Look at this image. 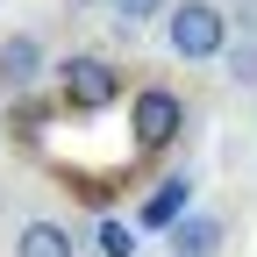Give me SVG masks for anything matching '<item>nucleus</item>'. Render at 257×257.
<instances>
[{
  "instance_id": "9",
  "label": "nucleus",
  "mask_w": 257,
  "mask_h": 257,
  "mask_svg": "<svg viewBox=\"0 0 257 257\" xmlns=\"http://www.w3.org/2000/svg\"><path fill=\"white\" fill-rule=\"evenodd\" d=\"M93 250H100V257H136V221H100V229H93Z\"/></svg>"
},
{
  "instance_id": "3",
  "label": "nucleus",
  "mask_w": 257,
  "mask_h": 257,
  "mask_svg": "<svg viewBox=\"0 0 257 257\" xmlns=\"http://www.w3.org/2000/svg\"><path fill=\"white\" fill-rule=\"evenodd\" d=\"M179 128H186V100H179L172 86H136V93H128V136H136L143 157L172 150Z\"/></svg>"
},
{
  "instance_id": "8",
  "label": "nucleus",
  "mask_w": 257,
  "mask_h": 257,
  "mask_svg": "<svg viewBox=\"0 0 257 257\" xmlns=\"http://www.w3.org/2000/svg\"><path fill=\"white\" fill-rule=\"evenodd\" d=\"M107 15H114V29H143V22H165L172 0H107Z\"/></svg>"
},
{
  "instance_id": "1",
  "label": "nucleus",
  "mask_w": 257,
  "mask_h": 257,
  "mask_svg": "<svg viewBox=\"0 0 257 257\" xmlns=\"http://www.w3.org/2000/svg\"><path fill=\"white\" fill-rule=\"evenodd\" d=\"M236 43V22L221 0H172L165 15V50L179 64H221V50Z\"/></svg>"
},
{
  "instance_id": "12",
  "label": "nucleus",
  "mask_w": 257,
  "mask_h": 257,
  "mask_svg": "<svg viewBox=\"0 0 257 257\" xmlns=\"http://www.w3.org/2000/svg\"><path fill=\"white\" fill-rule=\"evenodd\" d=\"M72 8H107V0H72Z\"/></svg>"
},
{
  "instance_id": "6",
  "label": "nucleus",
  "mask_w": 257,
  "mask_h": 257,
  "mask_svg": "<svg viewBox=\"0 0 257 257\" xmlns=\"http://www.w3.org/2000/svg\"><path fill=\"white\" fill-rule=\"evenodd\" d=\"M179 214H193V179L186 172H172V179H157L150 193H143V207H136V229H150V236H165Z\"/></svg>"
},
{
  "instance_id": "11",
  "label": "nucleus",
  "mask_w": 257,
  "mask_h": 257,
  "mask_svg": "<svg viewBox=\"0 0 257 257\" xmlns=\"http://www.w3.org/2000/svg\"><path fill=\"white\" fill-rule=\"evenodd\" d=\"M229 22H236V36H257V0H229Z\"/></svg>"
},
{
  "instance_id": "10",
  "label": "nucleus",
  "mask_w": 257,
  "mask_h": 257,
  "mask_svg": "<svg viewBox=\"0 0 257 257\" xmlns=\"http://www.w3.org/2000/svg\"><path fill=\"white\" fill-rule=\"evenodd\" d=\"M221 72H229L236 86H257V36H236L229 50H221Z\"/></svg>"
},
{
  "instance_id": "5",
  "label": "nucleus",
  "mask_w": 257,
  "mask_h": 257,
  "mask_svg": "<svg viewBox=\"0 0 257 257\" xmlns=\"http://www.w3.org/2000/svg\"><path fill=\"white\" fill-rule=\"evenodd\" d=\"M165 250L172 257H221V250H229V221L207 214V207H193V214H179L165 229Z\"/></svg>"
},
{
  "instance_id": "4",
  "label": "nucleus",
  "mask_w": 257,
  "mask_h": 257,
  "mask_svg": "<svg viewBox=\"0 0 257 257\" xmlns=\"http://www.w3.org/2000/svg\"><path fill=\"white\" fill-rule=\"evenodd\" d=\"M43 72H50L43 36H36V29H15V36L0 43V93H8V100H22V93L43 86Z\"/></svg>"
},
{
  "instance_id": "7",
  "label": "nucleus",
  "mask_w": 257,
  "mask_h": 257,
  "mask_svg": "<svg viewBox=\"0 0 257 257\" xmlns=\"http://www.w3.org/2000/svg\"><path fill=\"white\" fill-rule=\"evenodd\" d=\"M15 257H79V243H72V229H64V221L29 214L22 229H15Z\"/></svg>"
},
{
  "instance_id": "2",
  "label": "nucleus",
  "mask_w": 257,
  "mask_h": 257,
  "mask_svg": "<svg viewBox=\"0 0 257 257\" xmlns=\"http://www.w3.org/2000/svg\"><path fill=\"white\" fill-rule=\"evenodd\" d=\"M50 72H57V107H72V114H100V107L121 100V64L100 57V50H72Z\"/></svg>"
}]
</instances>
